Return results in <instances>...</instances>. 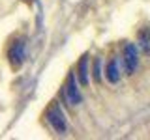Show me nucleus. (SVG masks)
<instances>
[{"label":"nucleus","instance_id":"obj_5","mask_svg":"<svg viewBox=\"0 0 150 140\" xmlns=\"http://www.w3.org/2000/svg\"><path fill=\"white\" fill-rule=\"evenodd\" d=\"M105 75H107V78H109V82H118V78H120V62L118 60H111L109 64H107V69H105Z\"/></svg>","mask_w":150,"mask_h":140},{"label":"nucleus","instance_id":"obj_4","mask_svg":"<svg viewBox=\"0 0 150 140\" xmlns=\"http://www.w3.org/2000/svg\"><path fill=\"white\" fill-rule=\"evenodd\" d=\"M66 95H68V103L69 105H79L83 101L81 97V92L77 88V80H75V75L69 73V78H68V86H66Z\"/></svg>","mask_w":150,"mask_h":140},{"label":"nucleus","instance_id":"obj_8","mask_svg":"<svg viewBox=\"0 0 150 140\" xmlns=\"http://www.w3.org/2000/svg\"><path fill=\"white\" fill-rule=\"evenodd\" d=\"M100 71H101V62L98 60V62L94 64V78H96V80H100Z\"/></svg>","mask_w":150,"mask_h":140},{"label":"nucleus","instance_id":"obj_3","mask_svg":"<svg viewBox=\"0 0 150 140\" xmlns=\"http://www.w3.org/2000/svg\"><path fill=\"white\" fill-rule=\"evenodd\" d=\"M139 64V56H137V47L133 43H128L124 47V65H126V71L133 73L137 69Z\"/></svg>","mask_w":150,"mask_h":140},{"label":"nucleus","instance_id":"obj_2","mask_svg":"<svg viewBox=\"0 0 150 140\" xmlns=\"http://www.w3.org/2000/svg\"><path fill=\"white\" fill-rule=\"evenodd\" d=\"M8 58H9V64L13 67H19V65L25 62V41H21V39L13 41L11 47H9Z\"/></svg>","mask_w":150,"mask_h":140},{"label":"nucleus","instance_id":"obj_1","mask_svg":"<svg viewBox=\"0 0 150 140\" xmlns=\"http://www.w3.org/2000/svg\"><path fill=\"white\" fill-rule=\"evenodd\" d=\"M47 120H49L51 127H53L56 133H66V129H68V121H66V116L62 108H60L58 105H53L47 112Z\"/></svg>","mask_w":150,"mask_h":140},{"label":"nucleus","instance_id":"obj_6","mask_svg":"<svg viewBox=\"0 0 150 140\" xmlns=\"http://www.w3.org/2000/svg\"><path fill=\"white\" fill-rule=\"evenodd\" d=\"M79 78L83 84H88V58L83 56V60L79 62Z\"/></svg>","mask_w":150,"mask_h":140},{"label":"nucleus","instance_id":"obj_7","mask_svg":"<svg viewBox=\"0 0 150 140\" xmlns=\"http://www.w3.org/2000/svg\"><path fill=\"white\" fill-rule=\"evenodd\" d=\"M139 43L144 52H150V30H143L139 34Z\"/></svg>","mask_w":150,"mask_h":140}]
</instances>
